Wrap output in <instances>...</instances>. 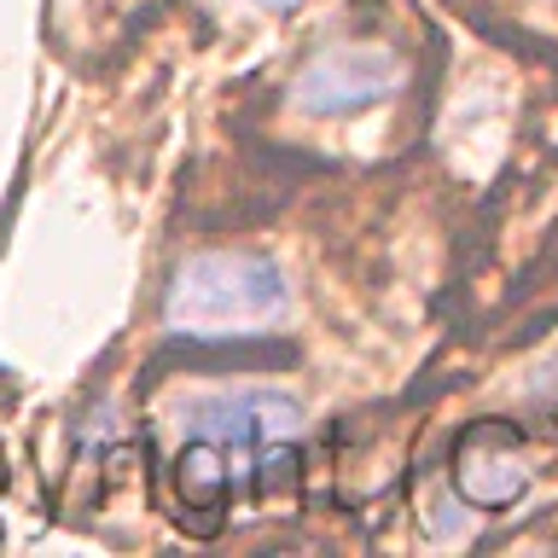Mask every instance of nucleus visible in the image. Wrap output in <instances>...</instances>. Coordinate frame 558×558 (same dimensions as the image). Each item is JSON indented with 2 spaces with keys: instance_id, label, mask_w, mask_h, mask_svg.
I'll return each instance as SVG.
<instances>
[{
  "instance_id": "6",
  "label": "nucleus",
  "mask_w": 558,
  "mask_h": 558,
  "mask_svg": "<svg viewBox=\"0 0 558 558\" xmlns=\"http://www.w3.org/2000/svg\"><path fill=\"white\" fill-rule=\"evenodd\" d=\"M256 7H268V12H291V7H303V0H256Z\"/></svg>"
},
{
  "instance_id": "5",
  "label": "nucleus",
  "mask_w": 558,
  "mask_h": 558,
  "mask_svg": "<svg viewBox=\"0 0 558 558\" xmlns=\"http://www.w3.org/2000/svg\"><path fill=\"white\" fill-rule=\"evenodd\" d=\"M535 390H541V396H553V401H558V355H553L547 366H541V378H535Z\"/></svg>"
},
{
  "instance_id": "3",
  "label": "nucleus",
  "mask_w": 558,
  "mask_h": 558,
  "mask_svg": "<svg viewBox=\"0 0 558 558\" xmlns=\"http://www.w3.org/2000/svg\"><path fill=\"white\" fill-rule=\"evenodd\" d=\"M401 82H408V64H401L390 47L343 41V47L314 52V59L296 70L291 105L303 117H355V111H366V105L390 99Z\"/></svg>"
},
{
  "instance_id": "4",
  "label": "nucleus",
  "mask_w": 558,
  "mask_h": 558,
  "mask_svg": "<svg viewBox=\"0 0 558 558\" xmlns=\"http://www.w3.org/2000/svg\"><path fill=\"white\" fill-rule=\"evenodd\" d=\"M453 483L471 506H512L530 488V471L518 465V436L506 425H483L477 436H465Z\"/></svg>"
},
{
  "instance_id": "1",
  "label": "nucleus",
  "mask_w": 558,
  "mask_h": 558,
  "mask_svg": "<svg viewBox=\"0 0 558 558\" xmlns=\"http://www.w3.org/2000/svg\"><path fill=\"white\" fill-rule=\"evenodd\" d=\"M303 442V408L279 390H227L186 408L181 442V500L216 512L227 495L244 488H274L296 460Z\"/></svg>"
},
{
  "instance_id": "2",
  "label": "nucleus",
  "mask_w": 558,
  "mask_h": 558,
  "mask_svg": "<svg viewBox=\"0 0 558 558\" xmlns=\"http://www.w3.org/2000/svg\"><path fill=\"white\" fill-rule=\"evenodd\" d=\"M286 308L291 286L279 262L251 251H204L174 268L163 326L181 338H251V331H274Z\"/></svg>"
}]
</instances>
